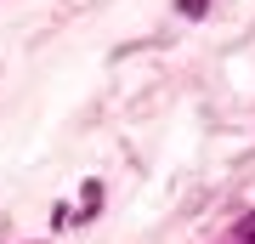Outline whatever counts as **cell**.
<instances>
[{
    "label": "cell",
    "mask_w": 255,
    "mask_h": 244,
    "mask_svg": "<svg viewBox=\"0 0 255 244\" xmlns=\"http://www.w3.org/2000/svg\"><path fill=\"white\" fill-rule=\"evenodd\" d=\"M102 210V182H85L80 188V216H97Z\"/></svg>",
    "instance_id": "cell-1"
},
{
    "label": "cell",
    "mask_w": 255,
    "mask_h": 244,
    "mask_svg": "<svg viewBox=\"0 0 255 244\" xmlns=\"http://www.w3.org/2000/svg\"><path fill=\"white\" fill-rule=\"evenodd\" d=\"M227 244H255V210H250V216H238V222H233Z\"/></svg>",
    "instance_id": "cell-2"
},
{
    "label": "cell",
    "mask_w": 255,
    "mask_h": 244,
    "mask_svg": "<svg viewBox=\"0 0 255 244\" xmlns=\"http://www.w3.org/2000/svg\"><path fill=\"white\" fill-rule=\"evenodd\" d=\"M204 6H210V0H182V11H187V17H199Z\"/></svg>",
    "instance_id": "cell-3"
}]
</instances>
